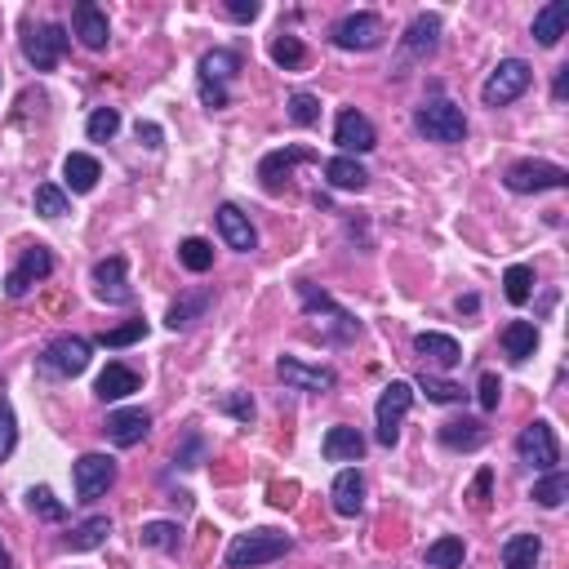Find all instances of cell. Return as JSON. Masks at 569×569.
Masks as SVG:
<instances>
[{
  "label": "cell",
  "instance_id": "cell-1",
  "mask_svg": "<svg viewBox=\"0 0 569 569\" xmlns=\"http://www.w3.org/2000/svg\"><path fill=\"white\" fill-rule=\"evenodd\" d=\"M414 129L427 138V143H463L467 138V116L458 103H449V98H427L423 107L414 112Z\"/></svg>",
  "mask_w": 569,
  "mask_h": 569
},
{
  "label": "cell",
  "instance_id": "cell-2",
  "mask_svg": "<svg viewBox=\"0 0 569 569\" xmlns=\"http://www.w3.org/2000/svg\"><path fill=\"white\" fill-rule=\"evenodd\" d=\"M289 552V538L281 529H249V534H236L227 543V569H254V565H267V561H281Z\"/></svg>",
  "mask_w": 569,
  "mask_h": 569
},
{
  "label": "cell",
  "instance_id": "cell-3",
  "mask_svg": "<svg viewBox=\"0 0 569 569\" xmlns=\"http://www.w3.org/2000/svg\"><path fill=\"white\" fill-rule=\"evenodd\" d=\"M529 85H534V67H529L525 58H503V63L489 72V81L481 85V98H485V107L498 112V107L516 103Z\"/></svg>",
  "mask_w": 569,
  "mask_h": 569
},
{
  "label": "cell",
  "instance_id": "cell-4",
  "mask_svg": "<svg viewBox=\"0 0 569 569\" xmlns=\"http://www.w3.org/2000/svg\"><path fill=\"white\" fill-rule=\"evenodd\" d=\"M89 356H94V343H89V338L58 334L54 343L45 347L41 369H45V374H54V378H76V374H85V369H89Z\"/></svg>",
  "mask_w": 569,
  "mask_h": 569
},
{
  "label": "cell",
  "instance_id": "cell-5",
  "mask_svg": "<svg viewBox=\"0 0 569 569\" xmlns=\"http://www.w3.org/2000/svg\"><path fill=\"white\" fill-rule=\"evenodd\" d=\"M67 45H72V36H67V27H58V23L27 27V36H23V58L36 67V72H54V67L63 63Z\"/></svg>",
  "mask_w": 569,
  "mask_h": 569
},
{
  "label": "cell",
  "instance_id": "cell-6",
  "mask_svg": "<svg viewBox=\"0 0 569 569\" xmlns=\"http://www.w3.org/2000/svg\"><path fill=\"white\" fill-rule=\"evenodd\" d=\"M409 405H414V387L405 383V378H396V383L383 387V396H378L374 405V418H378V445L392 449L396 436H401V423L409 414Z\"/></svg>",
  "mask_w": 569,
  "mask_h": 569
},
{
  "label": "cell",
  "instance_id": "cell-7",
  "mask_svg": "<svg viewBox=\"0 0 569 569\" xmlns=\"http://www.w3.org/2000/svg\"><path fill=\"white\" fill-rule=\"evenodd\" d=\"M516 458H521L525 467H534V472H552V467L561 463V441H556L552 423L534 418V423L516 436Z\"/></svg>",
  "mask_w": 569,
  "mask_h": 569
},
{
  "label": "cell",
  "instance_id": "cell-8",
  "mask_svg": "<svg viewBox=\"0 0 569 569\" xmlns=\"http://www.w3.org/2000/svg\"><path fill=\"white\" fill-rule=\"evenodd\" d=\"M507 192L529 196V192H556V187H569V169L552 165V161H516L503 174Z\"/></svg>",
  "mask_w": 569,
  "mask_h": 569
},
{
  "label": "cell",
  "instance_id": "cell-9",
  "mask_svg": "<svg viewBox=\"0 0 569 569\" xmlns=\"http://www.w3.org/2000/svg\"><path fill=\"white\" fill-rule=\"evenodd\" d=\"M387 36L383 18L378 14H343L334 23V32H329V41L338 49H347V54H365V49H378Z\"/></svg>",
  "mask_w": 569,
  "mask_h": 569
},
{
  "label": "cell",
  "instance_id": "cell-10",
  "mask_svg": "<svg viewBox=\"0 0 569 569\" xmlns=\"http://www.w3.org/2000/svg\"><path fill=\"white\" fill-rule=\"evenodd\" d=\"M298 298H303L307 316H325L321 325L329 329V343H347V338H356V334H361V321H352V316H347L343 307H338L329 294H316V285L298 281Z\"/></svg>",
  "mask_w": 569,
  "mask_h": 569
},
{
  "label": "cell",
  "instance_id": "cell-11",
  "mask_svg": "<svg viewBox=\"0 0 569 569\" xmlns=\"http://www.w3.org/2000/svg\"><path fill=\"white\" fill-rule=\"evenodd\" d=\"M72 481H76V498H81V503H94V498H103L107 489L116 485V458L81 454L72 467Z\"/></svg>",
  "mask_w": 569,
  "mask_h": 569
},
{
  "label": "cell",
  "instance_id": "cell-12",
  "mask_svg": "<svg viewBox=\"0 0 569 569\" xmlns=\"http://www.w3.org/2000/svg\"><path fill=\"white\" fill-rule=\"evenodd\" d=\"M334 143L343 147V156L374 152V147H378V129L369 125V116H361L356 107H343L338 121H334Z\"/></svg>",
  "mask_w": 569,
  "mask_h": 569
},
{
  "label": "cell",
  "instance_id": "cell-13",
  "mask_svg": "<svg viewBox=\"0 0 569 569\" xmlns=\"http://www.w3.org/2000/svg\"><path fill=\"white\" fill-rule=\"evenodd\" d=\"M49 272H54V254H49L45 245L23 249V258H18V267L5 276V294H9V298H23L27 289H32L36 281H45Z\"/></svg>",
  "mask_w": 569,
  "mask_h": 569
},
{
  "label": "cell",
  "instance_id": "cell-14",
  "mask_svg": "<svg viewBox=\"0 0 569 569\" xmlns=\"http://www.w3.org/2000/svg\"><path fill=\"white\" fill-rule=\"evenodd\" d=\"M94 294L103 298V303H134V289H129V263L121 254L94 263Z\"/></svg>",
  "mask_w": 569,
  "mask_h": 569
},
{
  "label": "cell",
  "instance_id": "cell-15",
  "mask_svg": "<svg viewBox=\"0 0 569 569\" xmlns=\"http://www.w3.org/2000/svg\"><path fill=\"white\" fill-rule=\"evenodd\" d=\"M316 161L312 147H281V152H267L263 165H258V178H263L267 192H281V187L289 183V174H294L298 165Z\"/></svg>",
  "mask_w": 569,
  "mask_h": 569
},
{
  "label": "cell",
  "instance_id": "cell-16",
  "mask_svg": "<svg viewBox=\"0 0 569 569\" xmlns=\"http://www.w3.org/2000/svg\"><path fill=\"white\" fill-rule=\"evenodd\" d=\"M276 374H281L285 387H298V392H329L338 383L334 369H321V365H303L298 356H281L276 361Z\"/></svg>",
  "mask_w": 569,
  "mask_h": 569
},
{
  "label": "cell",
  "instance_id": "cell-17",
  "mask_svg": "<svg viewBox=\"0 0 569 569\" xmlns=\"http://www.w3.org/2000/svg\"><path fill=\"white\" fill-rule=\"evenodd\" d=\"M436 45H441V18L436 14H418L414 23L405 27V36H401V54L405 58H432L436 54Z\"/></svg>",
  "mask_w": 569,
  "mask_h": 569
},
{
  "label": "cell",
  "instance_id": "cell-18",
  "mask_svg": "<svg viewBox=\"0 0 569 569\" xmlns=\"http://www.w3.org/2000/svg\"><path fill=\"white\" fill-rule=\"evenodd\" d=\"M218 236H223V245L236 249V254H254V249H258L254 223H249L236 205H218Z\"/></svg>",
  "mask_w": 569,
  "mask_h": 569
},
{
  "label": "cell",
  "instance_id": "cell-19",
  "mask_svg": "<svg viewBox=\"0 0 569 569\" xmlns=\"http://www.w3.org/2000/svg\"><path fill=\"white\" fill-rule=\"evenodd\" d=\"M72 32H76V41H81L85 49H107V41H112L107 14L98 5H89V0H81V5L72 9Z\"/></svg>",
  "mask_w": 569,
  "mask_h": 569
},
{
  "label": "cell",
  "instance_id": "cell-20",
  "mask_svg": "<svg viewBox=\"0 0 569 569\" xmlns=\"http://www.w3.org/2000/svg\"><path fill=\"white\" fill-rule=\"evenodd\" d=\"M152 432V414L147 409H116V414H107V441L112 445H138L143 436Z\"/></svg>",
  "mask_w": 569,
  "mask_h": 569
},
{
  "label": "cell",
  "instance_id": "cell-21",
  "mask_svg": "<svg viewBox=\"0 0 569 569\" xmlns=\"http://www.w3.org/2000/svg\"><path fill=\"white\" fill-rule=\"evenodd\" d=\"M325 463H361L365 458V436L356 427H329L321 441Z\"/></svg>",
  "mask_w": 569,
  "mask_h": 569
},
{
  "label": "cell",
  "instance_id": "cell-22",
  "mask_svg": "<svg viewBox=\"0 0 569 569\" xmlns=\"http://www.w3.org/2000/svg\"><path fill=\"white\" fill-rule=\"evenodd\" d=\"M485 423L481 418H449V423H441V445L454 449V454H472V449L485 445Z\"/></svg>",
  "mask_w": 569,
  "mask_h": 569
},
{
  "label": "cell",
  "instance_id": "cell-23",
  "mask_svg": "<svg viewBox=\"0 0 569 569\" xmlns=\"http://www.w3.org/2000/svg\"><path fill=\"white\" fill-rule=\"evenodd\" d=\"M329 498H334V512L338 516H361L365 507V476L361 467H347V472H338L334 489H329Z\"/></svg>",
  "mask_w": 569,
  "mask_h": 569
},
{
  "label": "cell",
  "instance_id": "cell-24",
  "mask_svg": "<svg viewBox=\"0 0 569 569\" xmlns=\"http://www.w3.org/2000/svg\"><path fill=\"white\" fill-rule=\"evenodd\" d=\"M565 27H569V0H547L534 14V41L543 49H552L565 36Z\"/></svg>",
  "mask_w": 569,
  "mask_h": 569
},
{
  "label": "cell",
  "instance_id": "cell-25",
  "mask_svg": "<svg viewBox=\"0 0 569 569\" xmlns=\"http://www.w3.org/2000/svg\"><path fill=\"white\" fill-rule=\"evenodd\" d=\"M414 352L423 356V361L441 365V369H454L458 361H463V347H458L449 334H436V329H427V334L414 338Z\"/></svg>",
  "mask_w": 569,
  "mask_h": 569
},
{
  "label": "cell",
  "instance_id": "cell-26",
  "mask_svg": "<svg viewBox=\"0 0 569 569\" xmlns=\"http://www.w3.org/2000/svg\"><path fill=\"white\" fill-rule=\"evenodd\" d=\"M209 303H214V289H196V294H183L174 307H169L165 325L174 329V334H178V329H192V325L209 312Z\"/></svg>",
  "mask_w": 569,
  "mask_h": 569
},
{
  "label": "cell",
  "instance_id": "cell-27",
  "mask_svg": "<svg viewBox=\"0 0 569 569\" xmlns=\"http://www.w3.org/2000/svg\"><path fill=\"white\" fill-rule=\"evenodd\" d=\"M94 392L103 396V401H125V396H134L138 392V374L129 365H121V361H112L98 374V383H94Z\"/></svg>",
  "mask_w": 569,
  "mask_h": 569
},
{
  "label": "cell",
  "instance_id": "cell-28",
  "mask_svg": "<svg viewBox=\"0 0 569 569\" xmlns=\"http://www.w3.org/2000/svg\"><path fill=\"white\" fill-rule=\"evenodd\" d=\"M325 178L338 187V192H365L369 169L356 161V156H334V161H325Z\"/></svg>",
  "mask_w": 569,
  "mask_h": 569
},
{
  "label": "cell",
  "instance_id": "cell-29",
  "mask_svg": "<svg viewBox=\"0 0 569 569\" xmlns=\"http://www.w3.org/2000/svg\"><path fill=\"white\" fill-rule=\"evenodd\" d=\"M538 556H543L538 534H512L503 543V569H538Z\"/></svg>",
  "mask_w": 569,
  "mask_h": 569
},
{
  "label": "cell",
  "instance_id": "cell-30",
  "mask_svg": "<svg viewBox=\"0 0 569 569\" xmlns=\"http://www.w3.org/2000/svg\"><path fill=\"white\" fill-rule=\"evenodd\" d=\"M63 178H67V187H72V192H94L98 187V178H103V165L94 161V156H85V152H72L63 161Z\"/></svg>",
  "mask_w": 569,
  "mask_h": 569
},
{
  "label": "cell",
  "instance_id": "cell-31",
  "mask_svg": "<svg viewBox=\"0 0 569 569\" xmlns=\"http://www.w3.org/2000/svg\"><path fill=\"white\" fill-rule=\"evenodd\" d=\"M503 352H507V361H529V356L538 352V329L534 321H512L503 329Z\"/></svg>",
  "mask_w": 569,
  "mask_h": 569
},
{
  "label": "cell",
  "instance_id": "cell-32",
  "mask_svg": "<svg viewBox=\"0 0 569 569\" xmlns=\"http://www.w3.org/2000/svg\"><path fill=\"white\" fill-rule=\"evenodd\" d=\"M463 556H467V543L458 534H445V538H436L432 547H427V569H463Z\"/></svg>",
  "mask_w": 569,
  "mask_h": 569
},
{
  "label": "cell",
  "instance_id": "cell-33",
  "mask_svg": "<svg viewBox=\"0 0 569 569\" xmlns=\"http://www.w3.org/2000/svg\"><path fill=\"white\" fill-rule=\"evenodd\" d=\"M107 534H112V521H107V516H89V521H81L67 534V547H72V552H94V547L107 543Z\"/></svg>",
  "mask_w": 569,
  "mask_h": 569
},
{
  "label": "cell",
  "instance_id": "cell-34",
  "mask_svg": "<svg viewBox=\"0 0 569 569\" xmlns=\"http://www.w3.org/2000/svg\"><path fill=\"white\" fill-rule=\"evenodd\" d=\"M236 72H241V54H236V49H209L201 58V81L223 85V81H232Z\"/></svg>",
  "mask_w": 569,
  "mask_h": 569
},
{
  "label": "cell",
  "instance_id": "cell-35",
  "mask_svg": "<svg viewBox=\"0 0 569 569\" xmlns=\"http://www.w3.org/2000/svg\"><path fill=\"white\" fill-rule=\"evenodd\" d=\"M138 538H143V547H152V552H178V547H183V529L174 521H147L138 529Z\"/></svg>",
  "mask_w": 569,
  "mask_h": 569
},
{
  "label": "cell",
  "instance_id": "cell-36",
  "mask_svg": "<svg viewBox=\"0 0 569 569\" xmlns=\"http://www.w3.org/2000/svg\"><path fill=\"white\" fill-rule=\"evenodd\" d=\"M534 498L538 507H561L569 498V472H561V467H552V472H543V481H534Z\"/></svg>",
  "mask_w": 569,
  "mask_h": 569
},
{
  "label": "cell",
  "instance_id": "cell-37",
  "mask_svg": "<svg viewBox=\"0 0 569 569\" xmlns=\"http://www.w3.org/2000/svg\"><path fill=\"white\" fill-rule=\"evenodd\" d=\"M178 263L187 267V272H209V267H214V245L209 241H201V236H187L183 245H178Z\"/></svg>",
  "mask_w": 569,
  "mask_h": 569
},
{
  "label": "cell",
  "instance_id": "cell-38",
  "mask_svg": "<svg viewBox=\"0 0 569 569\" xmlns=\"http://www.w3.org/2000/svg\"><path fill=\"white\" fill-rule=\"evenodd\" d=\"M418 392H423L432 405H458V401H463V387H458V383H449V378L427 374V369H423V374H418Z\"/></svg>",
  "mask_w": 569,
  "mask_h": 569
},
{
  "label": "cell",
  "instance_id": "cell-39",
  "mask_svg": "<svg viewBox=\"0 0 569 569\" xmlns=\"http://www.w3.org/2000/svg\"><path fill=\"white\" fill-rule=\"evenodd\" d=\"M503 294H507V303H512V307L529 303V294H534V267H525V263L507 267V276H503Z\"/></svg>",
  "mask_w": 569,
  "mask_h": 569
},
{
  "label": "cell",
  "instance_id": "cell-40",
  "mask_svg": "<svg viewBox=\"0 0 569 569\" xmlns=\"http://www.w3.org/2000/svg\"><path fill=\"white\" fill-rule=\"evenodd\" d=\"M27 507H32L41 521H63V516H67V507L58 503L49 485H32V489H27Z\"/></svg>",
  "mask_w": 569,
  "mask_h": 569
},
{
  "label": "cell",
  "instance_id": "cell-41",
  "mask_svg": "<svg viewBox=\"0 0 569 569\" xmlns=\"http://www.w3.org/2000/svg\"><path fill=\"white\" fill-rule=\"evenodd\" d=\"M303 58H307V49H303L298 36H276V41H272V63L285 67V72H298V67H303Z\"/></svg>",
  "mask_w": 569,
  "mask_h": 569
},
{
  "label": "cell",
  "instance_id": "cell-42",
  "mask_svg": "<svg viewBox=\"0 0 569 569\" xmlns=\"http://www.w3.org/2000/svg\"><path fill=\"white\" fill-rule=\"evenodd\" d=\"M116 129H121V112H116V107H98V112L85 121L89 143H107V138H116Z\"/></svg>",
  "mask_w": 569,
  "mask_h": 569
},
{
  "label": "cell",
  "instance_id": "cell-43",
  "mask_svg": "<svg viewBox=\"0 0 569 569\" xmlns=\"http://www.w3.org/2000/svg\"><path fill=\"white\" fill-rule=\"evenodd\" d=\"M138 338H147V321H125V325H116V329H103V334H98V343L112 347V352H121V347L138 343Z\"/></svg>",
  "mask_w": 569,
  "mask_h": 569
},
{
  "label": "cell",
  "instance_id": "cell-44",
  "mask_svg": "<svg viewBox=\"0 0 569 569\" xmlns=\"http://www.w3.org/2000/svg\"><path fill=\"white\" fill-rule=\"evenodd\" d=\"M289 121H294V125H316V121H321V103H316V98L312 94H289Z\"/></svg>",
  "mask_w": 569,
  "mask_h": 569
},
{
  "label": "cell",
  "instance_id": "cell-45",
  "mask_svg": "<svg viewBox=\"0 0 569 569\" xmlns=\"http://www.w3.org/2000/svg\"><path fill=\"white\" fill-rule=\"evenodd\" d=\"M36 214L41 218H63L67 214V196L58 192L54 183H41L36 187Z\"/></svg>",
  "mask_w": 569,
  "mask_h": 569
},
{
  "label": "cell",
  "instance_id": "cell-46",
  "mask_svg": "<svg viewBox=\"0 0 569 569\" xmlns=\"http://www.w3.org/2000/svg\"><path fill=\"white\" fill-rule=\"evenodd\" d=\"M14 445H18V418H14V405L0 396V463L14 454Z\"/></svg>",
  "mask_w": 569,
  "mask_h": 569
},
{
  "label": "cell",
  "instance_id": "cell-47",
  "mask_svg": "<svg viewBox=\"0 0 569 569\" xmlns=\"http://www.w3.org/2000/svg\"><path fill=\"white\" fill-rule=\"evenodd\" d=\"M218 409H223V414H232L236 423H254V401H249L245 392H227L223 401H218Z\"/></svg>",
  "mask_w": 569,
  "mask_h": 569
},
{
  "label": "cell",
  "instance_id": "cell-48",
  "mask_svg": "<svg viewBox=\"0 0 569 569\" xmlns=\"http://www.w3.org/2000/svg\"><path fill=\"white\" fill-rule=\"evenodd\" d=\"M476 401H481L485 414H494L498 401H503V383H498V374H481V387H476Z\"/></svg>",
  "mask_w": 569,
  "mask_h": 569
},
{
  "label": "cell",
  "instance_id": "cell-49",
  "mask_svg": "<svg viewBox=\"0 0 569 569\" xmlns=\"http://www.w3.org/2000/svg\"><path fill=\"white\" fill-rule=\"evenodd\" d=\"M489 494H494V472L481 467L476 481H472V507H476V512H485V507H489Z\"/></svg>",
  "mask_w": 569,
  "mask_h": 569
},
{
  "label": "cell",
  "instance_id": "cell-50",
  "mask_svg": "<svg viewBox=\"0 0 569 569\" xmlns=\"http://www.w3.org/2000/svg\"><path fill=\"white\" fill-rule=\"evenodd\" d=\"M227 18H236V23H254L258 0H227Z\"/></svg>",
  "mask_w": 569,
  "mask_h": 569
},
{
  "label": "cell",
  "instance_id": "cell-51",
  "mask_svg": "<svg viewBox=\"0 0 569 569\" xmlns=\"http://www.w3.org/2000/svg\"><path fill=\"white\" fill-rule=\"evenodd\" d=\"M196 458H201V436H187L183 449H174V463L178 467H196Z\"/></svg>",
  "mask_w": 569,
  "mask_h": 569
},
{
  "label": "cell",
  "instance_id": "cell-52",
  "mask_svg": "<svg viewBox=\"0 0 569 569\" xmlns=\"http://www.w3.org/2000/svg\"><path fill=\"white\" fill-rule=\"evenodd\" d=\"M201 98H205V107H227V89L214 81H201Z\"/></svg>",
  "mask_w": 569,
  "mask_h": 569
},
{
  "label": "cell",
  "instance_id": "cell-53",
  "mask_svg": "<svg viewBox=\"0 0 569 569\" xmlns=\"http://www.w3.org/2000/svg\"><path fill=\"white\" fill-rule=\"evenodd\" d=\"M161 125H152V121H138V143H147V147H161Z\"/></svg>",
  "mask_w": 569,
  "mask_h": 569
},
{
  "label": "cell",
  "instance_id": "cell-54",
  "mask_svg": "<svg viewBox=\"0 0 569 569\" xmlns=\"http://www.w3.org/2000/svg\"><path fill=\"white\" fill-rule=\"evenodd\" d=\"M476 307H481V298H476V294H467V298H458V312H467V316H472V312H476Z\"/></svg>",
  "mask_w": 569,
  "mask_h": 569
},
{
  "label": "cell",
  "instance_id": "cell-55",
  "mask_svg": "<svg viewBox=\"0 0 569 569\" xmlns=\"http://www.w3.org/2000/svg\"><path fill=\"white\" fill-rule=\"evenodd\" d=\"M565 85H569V67H561V76H556V89H552V94L565 98Z\"/></svg>",
  "mask_w": 569,
  "mask_h": 569
},
{
  "label": "cell",
  "instance_id": "cell-56",
  "mask_svg": "<svg viewBox=\"0 0 569 569\" xmlns=\"http://www.w3.org/2000/svg\"><path fill=\"white\" fill-rule=\"evenodd\" d=\"M0 569H9V552H5V547H0Z\"/></svg>",
  "mask_w": 569,
  "mask_h": 569
},
{
  "label": "cell",
  "instance_id": "cell-57",
  "mask_svg": "<svg viewBox=\"0 0 569 569\" xmlns=\"http://www.w3.org/2000/svg\"><path fill=\"white\" fill-rule=\"evenodd\" d=\"M0 81H5V76H0Z\"/></svg>",
  "mask_w": 569,
  "mask_h": 569
}]
</instances>
